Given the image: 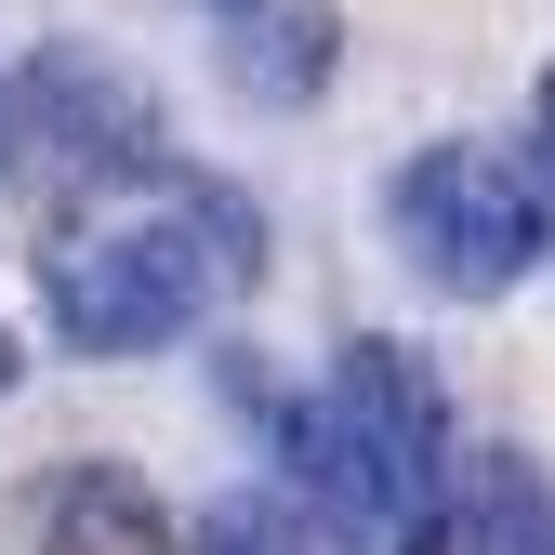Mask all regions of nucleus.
<instances>
[{"label":"nucleus","mask_w":555,"mask_h":555,"mask_svg":"<svg viewBox=\"0 0 555 555\" xmlns=\"http://www.w3.org/2000/svg\"><path fill=\"white\" fill-rule=\"evenodd\" d=\"M516 159H529V185H542V225H555V66L529 80V132H516Z\"/></svg>","instance_id":"1a4fd4ad"},{"label":"nucleus","mask_w":555,"mask_h":555,"mask_svg":"<svg viewBox=\"0 0 555 555\" xmlns=\"http://www.w3.org/2000/svg\"><path fill=\"white\" fill-rule=\"evenodd\" d=\"M27 384V344H14V318H0V397H14Z\"/></svg>","instance_id":"9d476101"},{"label":"nucleus","mask_w":555,"mask_h":555,"mask_svg":"<svg viewBox=\"0 0 555 555\" xmlns=\"http://www.w3.org/2000/svg\"><path fill=\"white\" fill-rule=\"evenodd\" d=\"M14 172H66V212L146 185V172H172L159 93L132 80L119 53H93V40L27 53V66H14Z\"/></svg>","instance_id":"20e7f679"},{"label":"nucleus","mask_w":555,"mask_h":555,"mask_svg":"<svg viewBox=\"0 0 555 555\" xmlns=\"http://www.w3.org/2000/svg\"><path fill=\"white\" fill-rule=\"evenodd\" d=\"M264 278V212L225 172H146L119 198H80L40 251V305L66 358H159V344L212 331Z\"/></svg>","instance_id":"f257e3e1"},{"label":"nucleus","mask_w":555,"mask_h":555,"mask_svg":"<svg viewBox=\"0 0 555 555\" xmlns=\"http://www.w3.org/2000/svg\"><path fill=\"white\" fill-rule=\"evenodd\" d=\"M397 555H555V476L529 450H463L450 463V503Z\"/></svg>","instance_id":"423d86ee"},{"label":"nucleus","mask_w":555,"mask_h":555,"mask_svg":"<svg viewBox=\"0 0 555 555\" xmlns=\"http://www.w3.org/2000/svg\"><path fill=\"white\" fill-rule=\"evenodd\" d=\"M0 172H14V66H0Z\"/></svg>","instance_id":"9b49d317"},{"label":"nucleus","mask_w":555,"mask_h":555,"mask_svg":"<svg viewBox=\"0 0 555 555\" xmlns=\"http://www.w3.org/2000/svg\"><path fill=\"white\" fill-rule=\"evenodd\" d=\"M40 555H198V529L132 463H66L40 490Z\"/></svg>","instance_id":"0eeeda50"},{"label":"nucleus","mask_w":555,"mask_h":555,"mask_svg":"<svg viewBox=\"0 0 555 555\" xmlns=\"http://www.w3.org/2000/svg\"><path fill=\"white\" fill-rule=\"evenodd\" d=\"M198 555H318V516L278 503V490H225L198 516Z\"/></svg>","instance_id":"6e6552de"},{"label":"nucleus","mask_w":555,"mask_h":555,"mask_svg":"<svg viewBox=\"0 0 555 555\" xmlns=\"http://www.w3.org/2000/svg\"><path fill=\"white\" fill-rule=\"evenodd\" d=\"M384 225H397L410 278H424V292H450V305L516 292V278L555 251L529 159L490 146V132H437V146H410V159L384 172Z\"/></svg>","instance_id":"7ed1b4c3"},{"label":"nucleus","mask_w":555,"mask_h":555,"mask_svg":"<svg viewBox=\"0 0 555 555\" xmlns=\"http://www.w3.org/2000/svg\"><path fill=\"white\" fill-rule=\"evenodd\" d=\"M225 397L251 410L264 463L292 476V503L318 529H344V542H384L397 555L410 529L450 503L463 437H450V397L424 371V344H397V331H344L305 397H278L251 358H225Z\"/></svg>","instance_id":"f03ea898"},{"label":"nucleus","mask_w":555,"mask_h":555,"mask_svg":"<svg viewBox=\"0 0 555 555\" xmlns=\"http://www.w3.org/2000/svg\"><path fill=\"white\" fill-rule=\"evenodd\" d=\"M212 66L238 106H318L331 66H344V14L331 0H212Z\"/></svg>","instance_id":"39448f33"},{"label":"nucleus","mask_w":555,"mask_h":555,"mask_svg":"<svg viewBox=\"0 0 555 555\" xmlns=\"http://www.w3.org/2000/svg\"><path fill=\"white\" fill-rule=\"evenodd\" d=\"M198 14H212V0H198Z\"/></svg>","instance_id":"f8f14e48"}]
</instances>
